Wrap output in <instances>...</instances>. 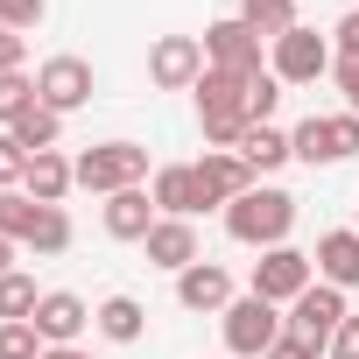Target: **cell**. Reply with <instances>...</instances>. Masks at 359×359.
Wrapping results in <instances>:
<instances>
[{
	"mask_svg": "<svg viewBox=\"0 0 359 359\" xmlns=\"http://www.w3.org/2000/svg\"><path fill=\"white\" fill-rule=\"evenodd\" d=\"M289 226H296V198L289 191H275V184H254L247 198H233L226 205V233L240 240V247H289Z\"/></svg>",
	"mask_w": 359,
	"mask_h": 359,
	"instance_id": "cell-1",
	"label": "cell"
},
{
	"mask_svg": "<svg viewBox=\"0 0 359 359\" xmlns=\"http://www.w3.org/2000/svg\"><path fill=\"white\" fill-rule=\"evenodd\" d=\"M226 359H268V345L289 331V317H282V303H268V296H233L226 303Z\"/></svg>",
	"mask_w": 359,
	"mask_h": 359,
	"instance_id": "cell-2",
	"label": "cell"
},
{
	"mask_svg": "<svg viewBox=\"0 0 359 359\" xmlns=\"http://www.w3.org/2000/svg\"><path fill=\"white\" fill-rule=\"evenodd\" d=\"M134 184H148V148L141 141H92L78 155V191L113 198V191H134Z\"/></svg>",
	"mask_w": 359,
	"mask_h": 359,
	"instance_id": "cell-3",
	"label": "cell"
},
{
	"mask_svg": "<svg viewBox=\"0 0 359 359\" xmlns=\"http://www.w3.org/2000/svg\"><path fill=\"white\" fill-rule=\"evenodd\" d=\"M289 148H296V162L331 169V162L359 155V113H310V120L289 127Z\"/></svg>",
	"mask_w": 359,
	"mask_h": 359,
	"instance_id": "cell-4",
	"label": "cell"
},
{
	"mask_svg": "<svg viewBox=\"0 0 359 359\" xmlns=\"http://www.w3.org/2000/svg\"><path fill=\"white\" fill-rule=\"evenodd\" d=\"M198 43H205V64H212V71H233V78H261V71H268V64H261L268 36H254V29H247L240 15L212 22V29H205Z\"/></svg>",
	"mask_w": 359,
	"mask_h": 359,
	"instance_id": "cell-5",
	"label": "cell"
},
{
	"mask_svg": "<svg viewBox=\"0 0 359 359\" xmlns=\"http://www.w3.org/2000/svg\"><path fill=\"white\" fill-rule=\"evenodd\" d=\"M331 64H338V57H331V43H324L317 29H303V22H296L289 36H275V43H268V71H275L282 85H317Z\"/></svg>",
	"mask_w": 359,
	"mask_h": 359,
	"instance_id": "cell-6",
	"label": "cell"
},
{
	"mask_svg": "<svg viewBox=\"0 0 359 359\" xmlns=\"http://www.w3.org/2000/svg\"><path fill=\"white\" fill-rule=\"evenodd\" d=\"M310 282H317V261H310L303 247H268V254L254 261V282H247V289L289 310V303H296V296H303Z\"/></svg>",
	"mask_w": 359,
	"mask_h": 359,
	"instance_id": "cell-7",
	"label": "cell"
},
{
	"mask_svg": "<svg viewBox=\"0 0 359 359\" xmlns=\"http://www.w3.org/2000/svg\"><path fill=\"white\" fill-rule=\"evenodd\" d=\"M345 317H352V310H345V289H331V282H310V289L289 303V331L310 338L317 352H331V331H338Z\"/></svg>",
	"mask_w": 359,
	"mask_h": 359,
	"instance_id": "cell-8",
	"label": "cell"
},
{
	"mask_svg": "<svg viewBox=\"0 0 359 359\" xmlns=\"http://www.w3.org/2000/svg\"><path fill=\"white\" fill-rule=\"evenodd\" d=\"M198 78H205V43H198V36H155V50H148V85H162V92H198Z\"/></svg>",
	"mask_w": 359,
	"mask_h": 359,
	"instance_id": "cell-9",
	"label": "cell"
},
{
	"mask_svg": "<svg viewBox=\"0 0 359 359\" xmlns=\"http://www.w3.org/2000/svg\"><path fill=\"white\" fill-rule=\"evenodd\" d=\"M92 92H99V78H92L85 57H50V64L36 71V99H43L50 113H78V106H92Z\"/></svg>",
	"mask_w": 359,
	"mask_h": 359,
	"instance_id": "cell-10",
	"label": "cell"
},
{
	"mask_svg": "<svg viewBox=\"0 0 359 359\" xmlns=\"http://www.w3.org/2000/svg\"><path fill=\"white\" fill-rule=\"evenodd\" d=\"M148 198H155L162 219H198V212H212V198H205V184H198V162H162V169L148 176Z\"/></svg>",
	"mask_w": 359,
	"mask_h": 359,
	"instance_id": "cell-11",
	"label": "cell"
},
{
	"mask_svg": "<svg viewBox=\"0 0 359 359\" xmlns=\"http://www.w3.org/2000/svg\"><path fill=\"white\" fill-rule=\"evenodd\" d=\"M198 184H205V198H212V212H226L233 198H247L261 176L240 162V148H205L198 155Z\"/></svg>",
	"mask_w": 359,
	"mask_h": 359,
	"instance_id": "cell-12",
	"label": "cell"
},
{
	"mask_svg": "<svg viewBox=\"0 0 359 359\" xmlns=\"http://www.w3.org/2000/svg\"><path fill=\"white\" fill-rule=\"evenodd\" d=\"M36 331H43V345H78L85 338V324H92V303L85 296H71V289H43V303H36V317H29Z\"/></svg>",
	"mask_w": 359,
	"mask_h": 359,
	"instance_id": "cell-13",
	"label": "cell"
},
{
	"mask_svg": "<svg viewBox=\"0 0 359 359\" xmlns=\"http://www.w3.org/2000/svg\"><path fill=\"white\" fill-rule=\"evenodd\" d=\"M141 254H148V268L184 275L191 261H205V247H198V219H155V233L141 240Z\"/></svg>",
	"mask_w": 359,
	"mask_h": 359,
	"instance_id": "cell-14",
	"label": "cell"
},
{
	"mask_svg": "<svg viewBox=\"0 0 359 359\" xmlns=\"http://www.w3.org/2000/svg\"><path fill=\"white\" fill-rule=\"evenodd\" d=\"M176 303L198 310V317H226V303H233V275H226L219 261H191L184 275H176Z\"/></svg>",
	"mask_w": 359,
	"mask_h": 359,
	"instance_id": "cell-15",
	"label": "cell"
},
{
	"mask_svg": "<svg viewBox=\"0 0 359 359\" xmlns=\"http://www.w3.org/2000/svg\"><path fill=\"white\" fill-rule=\"evenodd\" d=\"M155 219H162V212H155L148 184H134V191H113V198H106V233H113V240H134V247H141V240L155 233Z\"/></svg>",
	"mask_w": 359,
	"mask_h": 359,
	"instance_id": "cell-16",
	"label": "cell"
},
{
	"mask_svg": "<svg viewBox=\"0 0 359 359\" xmlns=\"http://www.w3.org/2000/svg\"><path fill=\"white\" fill-rule=\"evenodd\" d=\"M310 261H317V282H331V289H359V226L324 233Z\"/></svg>",
	"mask_w": 359,
	"mask_h": 359,
	"instance_id": "cell-17",
	"label": "cell"
},
{
	"mask_svg": "<svg viewBox=\"0 0 359 359\" xmlns=\"http://www.w3.org/2000/svg\"><path fill=\"white\" fill-rule=\"evenodd\" d=\"M78 191V162L71 155H29V176H22V198H36V205H64Z\"/></svg>",
	"mask_w": 359,
	"mask_h": 359,
	"instance_id": "cell-18",
	"label": "cell"
},
{
	"mask_svg": "<svg viewBox=\"0 0 359 359\" xmlns=\"http://www.w3.org/2000/svg\"><path fill=\"white\" fill-rule=\"evenodd\" d=\"M240 162H247L254 176H275L282 162H296V148H289V134H282L275 120H261V127H247V141H240Z\"/></svg>",
	"mask_w": 359,
	"mask_h": 359,
	"instance_id": "cell-19",
	"label": "cell"
},
{
	"mask_svg": "<svg viewBox=\"0 0 359 359\" xmlns=\"http://www.w3.org/2000/svg\"><path fill=\"white\" fill-rule=\"evenodd\" d=\"M92 331H99L106 345H134V338L148 331V310H141L134 296H106V303L92 310Z\"/></svg>",
	"mask_w": 359,
	"mask_h": 359,
	"instance_id": "cell-20",
	"label": "cell"
},
{
	"mask_svg": "<svg viewBox=\"0 0 359 359\" xmlns=\"http://www.w3.org/2000/svg\"><path fill=\"white\" fill-rule=\"evenodd\" d=\"M22 247H29V254H43V261H50V254H64V247H71V219H64V205H36V226L22 233Z\"/></svg>",
	"mask_w": 359,
	"mask_h": 359,
	"instance_id": "cell-21",
	"label": "cell"
},
{
	"mask_svg": "<svg viewBox=\"0 0 359 359\" xmlns=\"http://www.w3.org/2000/svg\"><path fill=\"white\" fill-rule=\"evenodd\" d=\"M8 134H15V141H22L29 155H50V148L64 141V113H50V106H36V113H22V120H15Z\"/></svg>",
	"mask_w": 359,
	"mask_h": 359,
	"instance_id": "cell-22",
	"label": "cell"
},
{
	"mask_svg": "<svg viewBox=\"0 0 359 359\" xmlns=\"http://www.w3.org/2000/svg\"><path fill=\"white\" fill-rule=\"evenodd\" d=\"M240 22H247L254 36H268V43H275V36H289V29H296V0H240Z\"/></svg>",
	"mask_w": 359,
	"mask_h": 359,
	"instance_id": "cell-23",
	"label": "cell"
},
{
	"mask_svg": "<svg viewBox=\"0 0 359 359\" xmlns=\"http://www.w3.org/2000/svg\"><path fill=\"white\" fill-rule=\"evenodd\" d=\"M36 303H43V289H36V275H0V324H15V317H36Z\"/></svg>",
	"mask_w": 359,
	"mask_h": 359,
	"instance_id": "cell-24",
	"label": "cell"
},
{
	"mask_svg": "<svg viewBox=\"0 0 359 359\" xmlns=\"http://www.w3.org/2000/svg\"><path fill=\"white\" fill-rule=\"evenodd\" d=\"M43 99H36V78H22V71H0V127H15L22 113H36Z\"/></svg>",
	"mask_w": 359,
	"mask_h": 359,
	"instance_id": "cell-25",
	"label": "cell"
},
{
	"mask_svg": "<svg viewBox=\"0 0 359 359\" xmlns=\"http://www.w3.org/2000/svg\"><path fill=\"white\" fill-rule=\"evenodd\" d=\"M50 345H43V331L29 324V317H15V324H0V359H43Z\"/></svg>",
	"mask_w": 359,
	"mask_h": 359,
	"instance_id": "cell-26",
	"label": "cell"
},
{
	"mask_svg": "<svg viewBox=\"0 0 359 359\" xmlns=\"http://www.w3.org/2000/svg\"><path fill=\"white\" fill-rule=\"evenodd\" d=\"M275 106H282V78H275V71L247 78V120L261 127V120H275Z\"/></svg>",
	"mask_w": 359,
	"mask_h": 359,
	"instance_id": "cell-27",
	"label": "cell"
},
{
	"mask_svg": "<svg viewBox=\"0 0 359 359\" xmlns=\"http://www.w3.org/2000/svg\"><path fill=\"white\" fill-rule=\"evenodd\" d=\"M36 226V198H22V191H0V233H8L15 247H22V233Z\"/></svg>",
	"mask_w": 359,
	"mask_h": 359,
	"instance_id": "cell-28",
	"label": "cell"
},
{
	"mask_svg": "<svg viewBox=\"0 0 359 359\" xmlns=\"http://www.w3.org/2000/svg\"><path fill=\"white\" fill-rule=\"evenodd\" d=\"M22 176H29V148L0 127V191H22Z\"/></svg>",
	"mask_w": 359,
	"mask_h": 359,
	"instance_id": "cell-29",
	"label": "cell"
},
{
	"mask_svg": "<svg viewBox=\"0 0 359 359\" xmlns=\"http://www.w3.org/2000/svg\"><path fill=\"white\" fill-rule=\"evenodd\" d=\"M43 15H50V0H0V22H8L15 36H29V29H43Z\"/></svg>",
	"mask_w": 359,
	"mask_h": 359,
	"instance_id": "cell-30",
	"label": "cell"
},
{
	"mask_svg": "<svg viewBox=\"0 0 359 359\" xmlns=\"http://www.w3.org/2000/svg\"><path fill=\"white\" fill-rule=\"evenodd\" d=\"M331 43H338V57H359V8H345L331 22Z\"/></svg>",
	"mask_w": 359,
	"mask_h": 359,
	"instance_id": "cell-31",
	"label": "cell"
},
{
	"mask_svg": "<svg viewBox=\"0 0 359 359\" xmlns=\"http://www.w3.org/2000/svg\"><path fill=\"white\" fill-rule=\"evenodd\" d=\"M331 78H338V92H345V113H359V57H338Z\"/></svg>",
	"mask_w": 359,
	"mask_h": 359,
	"instance_id": "cell-32",
	"label": "cell"
},
{
	"mask_svg": "<svg viewBox=\"0 0 359 359\" xmlns=\"http://www.w3.org/2000/svg\"><path fill=\"white\" fill-rule=\"evenodd\" d=\"M268 359H324V352H317L310 338H296V331H282V338L268 345Z\"/></svg>",
	"mask_w": 359,
	"mask_h": 359,
	"instance_id": "cell-33",
	"label": "cell"
},
{
	"mask_svg": "<svg viewBox=\"0 0 359 359\" xmlns=\"http://www.w3.org/2000/svg\"><path fill=\"white\" fill-rule=\"evenodd\" d=\"M324 359H359V317H345L338 331H331V352Z\"/></svg>",
	"mask_w": 359,
	"mask_h": 359,
	"instance_id": "cell-34",
	"label": "cell"
},
{
	"mask_svg": "<svg viewBox=\"0 0 359 359\" xmlns=\"http://www.w3.org/2000/svg\"><path fill=\"white\" fill-rule=\"evenodd\" d=\"M22 57H29V36H15L8 22H0V71H22Z\"/></svg>",
	"mask_w": 359,
	"mask_h": 359,
	"instance_id": "cell-35",
	"label": "cell"
},
{
	"mask_svg": "<svg viewBox=\"0 0 359 359\" xmlns=\"http://www.w3.org/2000/svg\"><path fill=\"white\" fill-rule=\"evenodd\" d=\"M43 359H92V352H85V345H50Z\"/></svg>",
	"mask_w": 359,
	"mask_h": 359,
	"instance_id": "cell-36",
	"label": "cell"
},
{
	"mask_svg": "<svg viewBox=\"0 0 359 359\" xmlns=\"http://www.w3.org/2000/svg\"><path fill=\"white\" fill-rule=\"evenodd\" d=\"M0 275H15V240L0 233Z\"/></svg>",
	"mask_w": 359,
	"mask_h": 359,
	"instance_id": "cell-37",
	"label": "cell"
},
{
	"mask_svg": "<svg viewBox=\"0 0 359 359\" xmlns=\"http://www.w3.org/2000/svg\"><path fill=\"white\" fill-rule=\"evenodd\" d=\"M352 226H359V219H352Z\"/></svg>",
	"mask_w": 359,
	"mask_h": 359,
	"instance_id": "cell-38",
	"label": "cell"
}]
</instances>
